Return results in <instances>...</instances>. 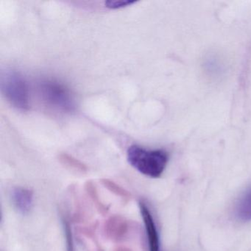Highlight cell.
I'll use <instances>...</instances> for the list:
<instances>
[{
  "label": "cell",
  "mask_w": 251,
  "mask_h": 251,
  "mask_svg": "<svg viewBox=\"0 0 251 251\" xmlns=\"http://www.w3.org/2000/svg\"><path fill=\"white\" fill-rule=\"evenodd\" d=\"M129 164L141 174L157 178L164 173L169 161V155L164 150H147L132 145L127 151Z\"/></svg>",
  "instance_id": "1"
},
{
  "label": "cell",
  "mask_w": 251,
  "mask_h": 251,
  "mask_svg": "<svg viewBox=\"0 0 251 251\" xmlns=\"http://www.w3.org/2000/svg\"><path fill=\"white\" fill-rule=\"evenodd\" d=\"M2 89L7 100L17 108L25 111L30 107L28 86L17 72L6 73L2 78Z\"/></svg>",
  "instance_id": "2"
},
{
  "label": "cell",
  "mask_w": 251,
  "mask_h": 251,
  "mask_svg": "<svg viewBox=\"0 0 251 251\" xmlns=\"http://www.w3.org/2000/svg\"><path fill=\"white\" fill-rule=\"evenodd\" d=\"M44 100L51 106L65 111L75 108V102L70 89L59 82L46 80L41 84Z\"/></svg>",
  "instance_id": "3"
},
{
  "label": "cell",
  "mask_w": 251,
  "mask_h": 251,
  "mask_svg": "<svg viewBox=\"0 0 251 251\" xmlns=\"http://www.w3.org/2000/svg\"><path fill=\"white\" fill-rule=\"evenodd\" d=\"M11 199L16 210L20 214L26 215L33 208L34 193L28 188L16 186L11 190Z\"/></svg>",
  "instance_id": "4"
},
{
  "label": "cell",
  "mask_w": 251,
  "mask_h": 251,
  "mask_svg": "<svg viewBox=\"0 0 251 251\" xmlns=\"http://www.w3.org/2000/svg\"><path fill=\"white\" fill-rule=\"evenodd\" d=\"M127 220L121 215H112L106 220L104 226L105 236L113 242L122 240L128 232Z\"/></svg>",
  "instance_id": "5"
},
{
  "label": "cell",
  "mask_w": 251,
  "mask_h": 251,
  "mask_svg": "<svg viewBox=\"0 0 251 251\" xmlns=\"http://www.w3.org/2000/svg\"><path fill=\"white\" fill-rule=\"evenodd\" d=\"M235 214L240 221H251V187L239 199L235 208Z\"/></svg>",
  "instance_id": "6"
},
{
  "label": "cell",
  "mask_w": 251,
  "mask_h": 251,
  "mask_svg": "<svg viewBox=\"0 0 251 251\" xmlns=\"http://www.w3.org/2000/svg\"><path fill=\"white\" fill-rule=\"evenodd\" d=\"M60 163L70 172L76 174L84 175L87 173L88 167L84 163L67 153H62L58 157Z\"/></svg>",
  "instance_id": "7"
},
{
  "label": "cell",
  "mask_w": 251,
  "mask_h": 251,
  "mask_svg": "<svg viewBox=\"0 0 251 251\" xmlns=\"http://www.w3.org/2000/svg\"><path fill=\"white\" fill-rule=\"evenodd\" d=\"M85 190L86 194L90 198L92 202H93L94 205L97 208L100 214H105L108 211V206L103 203L100 198L99 192H98V188L96 185L92 180L86 182L84 185Z\"/></svg>",
  "instance_id": "8"
},
{
  "label": "cell",
  "mask_w": 251,
  "mask_h": 251,
  "mask_svg": "<svg viewBox=\"0 0 251 251\" xmlns=\"http://www.w3.org/2000/svg\"><path fill=\"white\" fill-rule=\"evenodd\" d=\"M100 182L103 186V187L109 191L111 193L115 195L116 196L120 197L124 200H129L131 198V194L128 191L126 190L120 185L117 184L114 180L108 178H102L100 179Z\"/></svg>",
  "instance_id": "9"
},
{
  "label": "cell",
  "mask_w": 251,
  "mask_h": 251,
  "mask_svg": "<svg viewBox=\"0 0 251 251\" xmlns=\"http://www.w3.org/2000/svg\"><path fill=\"white\" fill-rule=\"evenodd\" d=\"M135 2H136L135 1H129V0H111V1L105 2V5L110 9H119V8L131 5Z\"/></svg>",
  "instance_id": "10"
},
{
  "label": "cell",
  "mask_w": 251,
  "mask_h": 251,
  "mask_svg": "<svg viewBox=\"0 0 251 251\" xmlns=\"http://www.w3.org/2000/svg\"><path fill=\"white\" fill-rule=\"evenodd\" d=\"M113 251H133L130 248L126 246H118L114 248Z\"/></svg>",
  "instance_id": "11"
}]
</instances>
